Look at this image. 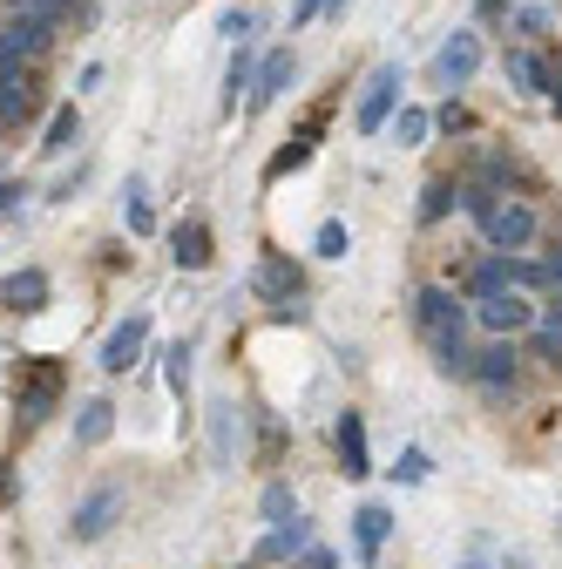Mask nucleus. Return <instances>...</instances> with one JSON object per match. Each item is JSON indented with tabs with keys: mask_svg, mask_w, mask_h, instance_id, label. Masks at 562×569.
<instances>
[{
	"mask_svg": "<svg viewBox=\"0 0 562 569\" xmlns=\"http://www.w3.org/2000/svg\"><path fill=\"white\" fill-rule=\"evenodd\" d=\"M515 360H522V352H515V339H502V346H488V352H474V367H468V380H474V387H488V393H509V387H515V373H522Z\"/></svg>",
	"mask_w": 562,
	"mask_h": 569,
	"instance_id": "8",
	"label": "nucleus"
},
{
	"mask_svg": "<svg viewBox=\"0 0 562 569\" xmlns=\"http://www.w3.org/2000/svg\"><path fill=\"white\" fill-rule=\"evenodd\" d=\"M143 346H150V312H129V319L109 332V346H102V367H109V373H129L136 360H143Z\"/></svg>",
	"mask_w": 562,
	"mask_h": 569,
	"instance_id": "7",
	"label": "nucleus"
},
{
	"mask_svg": "<svg viewBox=\"0 0 562 569\" xmlns=\"http://www.w3.org/2000/svg\"><path fill=\"white\" fill-rule=\"evenodd\" d=\"M474 299L481 292H509V284H522V292H529V284H549V271L542 264H529V258H509V251H495V258H481L474 264Z\"/></svg>",
	"mask_w": 562,
	"mask_h": 569,
	"instance_id": "5",
	"label": "nucleus"
},
{
	"mask_svg": "<svg viewBox=\"0 0 562 569\" xmlns=\"http://www.w3.org/2000/svg\"><path fill=\"white\" fill-rule=\"evenodd\" d=\"M218 461H231V407H218Z\"/></svg>",
	"mask_w": 562,
	"mask_h": 569,
	"instance_id": "30",
	"label": "nucleus"
},
{
	"mask_svg": "<svg viewBox=\"0 0 562 569\" xmlns=\"http://www.w3.org/2000/svg\"><path fill=\"white\" fill-rule=\"evenodd\" d=\"M163 360H170V387L183 393V387H190V346H170V352H163Z\"/></svg>",
	"mask_w": 562,
	"mask_h": 569,
	"instance_id": "28",
	"label": "nucleus"
},
{
	"mask_svg": "<svg viewBox=\"0 0 562 569\" xmlns=\"http://www.w3.org/2000/svg\"><path fill=\"white\" fill-rule=\"evenodd\" d=\"M218 28H224V34H231V41H244V34H251V14H238V8H231V14H224V21H218Z\"/></svg>",
	"mask_w": 562,
	"mask_h": 569,
	"instance_id": "31",
	"label": "nucleus"
},
{
	"mask_svg": "<svg viewBox=\"0 0 562 569\" xmlns=\"http://www.w3.org/2000/svg\"><path fill=\"white\" fill-rule=\"evenodd\" d=\"M122 224H129L136 238L157 231V210H150V183H143V177H129V190H122Z\"/></svg>",
	"mask_w": 562,
	"mask_h": 569,
	"instance_id": "16",
	"label": "nucleus"
},
{
	"mask_svg": "<svg viewBox=\"0 0 562 569\" xmlns=\"http://www.w3.org/2000/svg\"><path fill=\"white\" fill-rule=\"evenodd\" d=\"M420 332H428V339H454L461 326H468V312H461V299L448 292V284H428V292H420Z\"/></svg>",
	"mask_w": 562,
	"mask_h": 569,
	"instance_id": "6",
	"label": "nucleus"
},
{
	"mask_svg": "<svg viewBox=\"0 0 562 569\" xmlns=\"http://www.w3.org/2000/svg\"><path fill=\"white\" fill-rule=\"evenodd\" d=\"M109 427H116V407H109V400H89L82 420H76V441H82V448H102V441H109Z\"/></svg>",
	"mask_w": 562,
	"mask_h": 569,
	"instance_id": "20",
	"label": "nucleus"
},
{
	"mask_svg": "<svg viewBox=\"0 0 562 569\" xmlns=\"http://www.w3.org/2000/svg\"><path fill=\"white\" fill-rule=\"evenodd\" d=\"M509 82H515V89H529V96H549V76H542V61H535L529 48H515V54H509Z\"/></svg>",
	"mask_w": 562,
	"mask_h": 569,
	"instance_id": "22",
	"label": "nucleus"
},
{
	"mask_svg": "<svg viewBox=\"0 0 562 569\" xmlns=\"http://www.w3.org/2000/svg\"><path fill=\"white\" fill-rule=\"evenodd\" d=\"M549 102H555V116H562V82H555V89H549Z\"/></svg>",
	"mask_w": 562,
	"mask_h": 569,
	"instance_id": "35",
	"label": "nucleus"
},
{
	"mask_svg": "<svg viewBox=\"0 0 562 569\" xmlns=\"http://www.w3.org/2000/svg\"><path fill=\"white\" fill-rule=\"evenodd\" d=\"M0 306H8V312H41V306H48V271H14V278H0Z\"/></svg>",
	"mask_w": 562,
	"mask_h": 569,
	"instance_id": "13",
	"label": "nucleus"
},
{
	"mask_svg": "<svg viewBox=\"0 0 562 569\" xmlns=\"http://www.w3.org/2000/svg\"><path fill=\"white\" fill-rule=\"evenodd\" d=\"M76 0H8V14H34V21H61Z\"/></svg>",
	"mask_w": 562,
	"mask_h": 569,
	"instance_id": "25",
	"label": "nucleus"
},
{
	"mask_svg": "<svg viewBox=\"0 0 562 569\" xmlns=\"http://www.w3.org/2000/svg\"><path fill=\"white\" fill-rule=\"evenodd\" d=\"M387 529H393V516H387V502H367V509L353 516V536H360V556H367V562L380 556V542H387Z\"/></svg>",
	"mask_w": 562,
	"mask_h": 569,
	"instance_id": "17",
	"label": "nucleus"
},
{
	"mask_svg": "<svg viewBox=\"0 0 562 569\" xmlns=\"http://www.w3.org/2000/svg\"><path fill=\"white\" fill-rule=\"evenodd\" d=\"M21 197H28L21 183H0V218H8V210H21Z\"/></svg>",
	"mask_w": 562,
	"mask_h": 569,
	"instance_id": "33",
	"label": "nucleus"
},
{
	"mask_svg": "<svg viewBox=\"0 0 562 569\" xmlns=\"http://www.w3.org/2000/svg\"><path fill=\"white\" fill-rule=\"evenodd\" d=\"M468 197V210H474V224H481V238H488V251H529L535 244V210L529 203H515V197H495V190H461Z\"/></svg>",
	"mask_w": 562,
	"mask_h": 569,
	"instance_id": "1",
	"label": "nucleus"
},
{
	"mask_svg": "<svg viewBox=\"0 0 562 569\" xmlns=\"http://www.w3.org/2000/svg\"><path fill=\"white\" fill-rule=\"evenodd\" d=\"M251 292H258V299H278V306H292V299H299V264L264 258V264L251 271Z\"/></svg>",
	"mask_w": 562,
	"mask_h": 569,
	"instance_id": "12",
	"label": "nucleus"
},
{
	"mask_svg": "<svg viewBox=\"0 0 562 569\" xmlns=\"http://www.w3.org/2000/svg\"><path fill=\"white\" fill-rule=\"evenodd\" d=\"M292 76H299V61H292V48H278V54H264V68L251 76V109H271L278 96L292 89Z\"/></svg>",
	"mask_w": 562,
	"mask_h": 569,
	"instance_id": "10",
	"label": "nucleus"
},
{
	"mask_svg": "<svg viewBox=\"0 0 562 569\" xmlns=\"http://www.w3.org/2000/svg\"><path fill=\"white\" fill-rule=\"evenodd\" d=\"M54 400H61V367H54V360H41V367H34V380H28V393H21V413H28V420H41Z\"/></svg>",
	"mask_w": 562,
	"mask_h": 569,
	"instance_id": "15",
	"label": "nucleus"
},
{
	"mask_svg": "<svg viewBox=\"0 0 562 569\" xmlns=\"http://www.w3.org/2000/svg\"><path fill=\"white\" fill-rule=\"evenodd\" d=\"M393 475H400V481H428V455H420V448H407Z\"/></svg>",
	"mask_w": 562,
	"mask_h": 569,
	"instance_id": "29",
	"label": "nucleus"
},
{
	"mask_svg": "<svg viewBox=\"0 0 562 569\" xmlns=\"http://www.w3.org/2000/svg\"><path fill=\"white\" fill-rule=\"evenodd\" d=\"M339 461H345V475H373V461H367V420L360 413H339Z\"/></svg>",
	"mask_w": 562,
	"mask_h": 569,
	"instance_id": "14",
	"label": "nucleus"
},
{
	"mask_svg": "<svg viewBox=\"0 0 562 569\" xmlns=\"http://www.w3.org/2000/svg\"><path fill=\"white\" fill-rule=\"evenodd\" d=\"M325 8H332V0H299V8H292V28H305V21L325 14Z\"/></svg>",
	"mask_w": 562,
	"mask_h": 569,
	"instance_id": "32",
	"label": "nucleus"
},
{
	"mask_svg": "<svg viewBox=\"0 0 562 569\" xmlns=\"http://www.w3.org/2000/svg\"><path fill=\"white\" fill-rule=\"evenodd\" d=\"M34 109V89H28V76L14 68V76H0V122H21Z\"/></svg>",
	"mask_w": 562,
	"mask_h": 569,
	"instance_id": "21",
	"label": "nucleus"
},
{
	"mask_svg": "<svg viewBox=\"0 0 562 569\" xmlns=\"http://www.w3.org/2000/svg\"><path fill=\"white\" fill-rule=\"evenodd\" d=\"M82 142V116L76 109H54V122H48V136H41V157H68Z\"/></svg>",
	"mask_w": 562,
	"mask_h": 569,
	"instance_id": "18",
	"label": "nucleus"
},
{
	"mask_svg": "<svg viewBox=\"0 0 562 569\" xmlns=\"http://www.w3.org/2000/svg\"><path fill=\"white\" fill-rule=\"evenodd\" d=\"M428 129H434V122L420 116V109H400V116H393V136L407 142V150H413V142H428Z\"/></svg>",
	"mask_w": 562,
	"mask_h": 569,
	"instance_id": "26",
	"label": "nucleus"
},
{
	"mask_svg": "<svg viewBox=\"0 0 562 569\" xmlns=\"http://www.w3.org/2000/svg\"><path fill=\"white\" fill-rule=\"evenodd\" d=\"M393 109H400V68L387 61V68H373V76H367V89H360V109H353L360 136H380V129L393 122Z\"/></svg>",
	"mask_w": 562,
	"mask_h": 569,
	"instance_id": "4",
	"label": "nucleus"
},
{
	"mask_svg": "<svg viewBox=\"0 0 562 569\" xmlns=\"http://www.w3.org/2000/svg\"><path fill=\"white\" fill-rule=\"evenodd\" d=\"M474 68H481V41L461 28L454 41H441V54H434V76L448 82V89H468L474 82Z\"/></svg>",
	"mask_w": 562,
	"mask_h": 569,
	"instance_id": "9",
	"label": "nucleus"
},
{
	"mask_svg": "<svg viewBox=\"0 0 562 569\" xmlns=\"http://www.w3.org/2000/svg\"><path fill=\"white\" fill-rule=\"evenodd\" d=\"M116 516H122V488H96L89 502L76 509V542H102Z\"/></svg>",
	"mask_w": 562,
	"mask_h": 569,
	"instance_id": "11",
	"label": "nucleus"
},
{
	"mask_svg": "<svg viewBox=\"0 0 562 569\" xmlns=\"http://www.w3.org/2000/svg\"><path fill=\"white\" fill-rule=\"evenodd\" d=\"M54 41V21H34V14H8L0 21V76H14V68L41 61Z\"/></svg>",
	"mask_w": 562,
	"mask_h": 569,
	"instance_id": "2",
	"label": "nucleus"
},
{
	"mask_svg": "<svg viewBox=\"0 0 562 569\" xmlns=\"http://www.w3.org/2000/svg\"><path fill=\"white\" fill-rule=\"evenodd\" d=\"M454 197H461L454 183H428V197H420V218H428V224H441L448 210H454Z\"/></svg>",
	"mask_w": 562,
	"mask_h": 569,
	"instance_id": "23",
	"label": "nucleus"
},
{
	"mask_svg": "<svg viewBox=\"0 0 562 569\" xmlns=\"http://www.w3.org/2000/svg\"><path fill=\"white\" fill-rule=\"evenodd\" d=\"M312 251H319V258H345V224H339V218H325V224H319V238H312Z\"/></svg>",
	"mask_w": 562,
	"mask_h": 569,
	"instance_id": "27",
	"label": "nucleus"
},
{
	"mask_svg": "<svg viewBox=\"0 0 562 569\" xmlns=\"http://www.w3.org/2000/svg\"><path fill=\"white\" fill-rule=\"evenodd\" d=\"M542 271H549V284L562 292V251H549V258H542Z\"/></svg>",
	"mask_w": 562,
	"mask_h": 569,
	"instance_id": "34",
	"label": "nucleus"
},
{
	"mask_svg": "<svg viewBox=\"0 0 562 569\" xmlns=\"http://www.w3.org/2000/svg\"><path fill=\"white\" fill-rule=\"evenodd\" d=\"M292 549H305V522H299V516H292L285 529H271V536H264V556H292Z\"/></svg>",
	"mask_w": 562,
	"mask_h": 569,
	"instance_id": "24",
	"label": "nucleus"
},
{
	"mask_svg": "<svg viewBox=\"0 0 562 569\" xmlns=\"http://www.w3.org/2000/svg\"><path fill=\"white\" fill-rule=\"evenodd\" d=\"M474 319L495 332V339H515V332L535 326V306H529L522 284H509V292H481V299H474Z\"/></svg>",
	"mask_w": 562,
	"mask_h": 569,
	"instance_id": "3",
	"label": "nucleus"
},
{
	"mask_svg": "<svg viewBox=\"0 0 562 569\" xmlns=\"http://www.w3.org/2000/svg\"><path fill=\"white\" fill-rule=\"evenodd\" d=\"M170 244H177V264H183V271H203V264H210V231H203V224H177Z\"/></svg>",
	"mask_w": 562,
	"mask_h": 569,
	"instance_id": "19",
	"label": "nucleus"
}]
</instances>
